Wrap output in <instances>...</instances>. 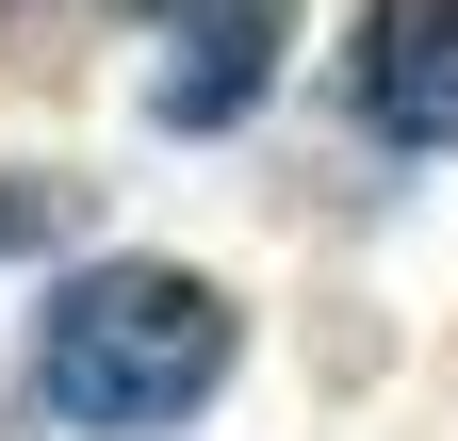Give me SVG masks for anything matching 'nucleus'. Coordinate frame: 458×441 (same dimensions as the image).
Segmentation results:
<instances>
[{"label": "nucleus", "mask_w": 458, "mask_h": 441, "mask_svg": "<svg viewBox=\"0 0 458 441\" xmlns=\"http://www.w3.org/2000/svg\"><path fill=\"white\" fill-rule=\"evenodd\" d=\"M344 98H360L377 147H458V0H360L344 33Z\"/></svg>", "instance_id": "2"}, {"label": "nucleus", "mask_w": 458, "mask_h": 441, "mask_svg": "<svg viewBox=\"0 0 458 441\" xmlns=\"http://www.w3.org/2000/svg\"><path fill=\"white\" fill-rule=\"evenodd\" d=\"M82 229V180H33V163H0V262H33V245H66Z\"/></svg>", "instance_id": "3"}, {"label": "nucleus", "mask_w": 458, "mask_h": 441, "mask_svg": "<svg viewBox=\"0 0 458 441\" xmlns=\"http://www.w3.org/2000/svg\"><path fill=\"white\" fill-rule=\"evenodd\" d=\"M33 393L82 441H148L229 393V295L181 262H82L66 295L33 311Z\"/></svg>", "instance_id": "1"}]
</instances>
